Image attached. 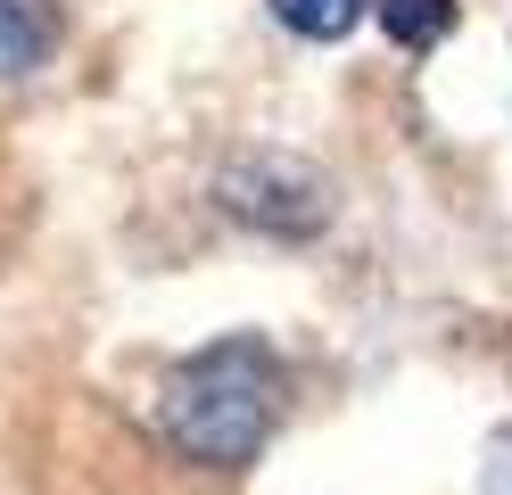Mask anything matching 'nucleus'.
I'll return each instance as SVG.
<instances>
[{
  "mask_svg": "<svg viewBox=\"0 0 512 495\" xmlns=\"http://www.w3.org/2000/svg\"><path fill=\"white\" fill-rule=\"evenodd\" d=\"M281 421V363L265 339H215L199 355H182L157 396V429L166 446L207 462V471H240L265 454Z\"/></svg>",
  "mask_w": 512,
  "mask_h": 495,
  "instance_id": "1",
  "label": "nucleus"
},
{
  "mask_svg": "<svg viewBox=\"0 0 512 495\" xmlns=\"http://www.w3.org/2000/svg\"><path fill=\"white\" fill-rule=\"evenodd\" d=\"M215 198H223L232 223L273 231V240H314V231L331 223V182L290 149H240L215 174Z\"/></svg>",
  "mask_w": 512,
  "mask_h": 495,
  "instance_id": "2",
  "label": "nucleus"
},
{
  "mask_svg": "<svg viewBox=\"0 0 512 495\" xmlns=\"http://www.w3.org/2000/svg\"><path fill=\"white\" fill-rule=\"evenodd\" d=\"M67 0H0V75H34L58 58Z\"/></svg>",
  "mask_w": 512,
  "mask_h": 495,
  "instance_id": "3",
  "label": "nucleus"
},
{
  "mask_svg": "<svg viewBox=\"0 0 512 495\" xmlns=\"http://www.w3.org/2000/svg\"><path fill=\"white\" fill-rule=\"evenodd\" d=\"M372 17L389 25V42L430 50V42H446V33H455V0H372Z\"/></svg>",
  "mask_w": 512,
  "mask_h": 495,
  "instance_id": "4",
  "label": "nucleus"
},
{
  "mask_svg": "<svg viewBox=\"0 0 512 495\" xmlns=\"http://www.w3.org/2000/svg\"><path fill=\"white\" fill-rule=\"evenodd\" d=\"M372 0H273V17L298 33V42H339V33H356V17Z\"/></svg>",
  "mask_w": 512,
  "mask_h": 495,
  "instance_id": "5",
  "label": "nucleus"
},
{
  "mask_svg": "<svg viewBox=\"0 0 512 495\" xmlns=\"http://www.w3.org/2000/svg\"><path fill=\"white\" fill-rule=\"evenodd\" d=\"M479 495H512V429L488 438V462H479Z\"/></svg>",
  "mask_w": 512,
  "mask_h": 495,
  "instance_id": "6",
  "label": "nucleus"
}]
</instances>
